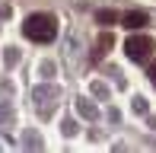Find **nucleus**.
I'll return each instance as SVG.
<instances>
[{
    "mask_svg": "<svg viewBox=\"0 0 156 153\" xmlns=\"http://www.w3.org/2000/svg\"><path fill=\"white\" fill-rule=\"evenodd\" d=\"M23 32H26L29 41L48 45V41H54V35H58V19H54L51 13H32V16L23 23Z\"/></svg>",
    "mask_w": 156,
    "mask_h": 153,
    "instance_id": "f257e3e1",
    "label": "nucleus"
},
{
    "mask_svg": "<svg viewBox=\"0 0 156 153\" xmlns=\"http://www.w3.org/2000/svg\"><path fill=\"white\" fill-rule=\"evenodd\" d=\"M153 48H156V41L150 35H131L124 41V54L131 61H137V64H144V61L153 58Z\"/></svg>",
    "mask_w": 156,
    "mask_h": 153,
    "instance_id": "f03ea898",
    "label": "nucleus"
},
{
    "mask_svg": "<svg viewBox=\"0 0 156 153\" xmlns=\"http://www.w3.org/2000/svg\"><path fill=\"white\" fill-rule=\"evenodd\" d=\"M115 45V35H112L108 29L105 32H99V38H96V45H93V61H102L105 54H108V48Z\"/></svg>",
    "mask_w": 156,
    "mask_h": 153,
    "instance_id": "7ed1b4c3",
    "label": "nucleus"
},
{
    "mask_svg": "<svg viewBox=\"0 0 156 153\" xmlns=\"http://www.w3.org/2000/svg\"><path fill=\"white\" fill-rule=\"evenodd\" d=\"M147 19H150V16H147L144 10H131V13H124V16H121V23H124V29H144Z\"/></svg>",
    "mask_w": 156,
    "mask_h": 153,
    "instance_id": "20e7f679",
    "label": "nucleus"
},
{
    "mask_svg": "<svg viewBox=\"0 0 156 153\" xmlns=\"http://www.w3.org/2000/svg\"><path fill=\"white\" fill-rule=\"evenodd\" d=\"M96 19H99L102 26H112V23H118V13H115V10H99Z\"/></svg>",
    "mask_w": 156,
    "mask_h": 153,
    "instance_id": "39448f33",
    "label": "nucleus"
},
{
    "mask_svg": "<svg viewBox=\"0 0 156 153\" xmlns=\"http://www.w3.org/2000/svg\"><path fill=\"white\" fill-rule=\"evenodd\" d=\"M80 112H83V115H96V109L89 105V102H80Z\"/></svg>",
    "mask_w": 156,
    "mask_h": 153,
    "instance_id": "423d86ee",
    "label": "nucleus"
},
{
    "mask_svg": "<svg viewBox=\"0 0 156 153\" xmlns=\"http://www.w3.org/2000/svg\"><path fill=\"white\" fill-rule=\"evenodd\" d=\"M150 80H153V86H156V58L150 61Z\"/></svg>",
    "mask_w": 156,
    "mask_h": 153,
    "instance_id": "0eeeda50",
    "label": "nucleus"
}]
</instances>
